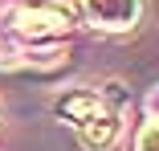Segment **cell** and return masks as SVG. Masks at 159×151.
<instances>
[{"mask_svg": "<svg viewBox=\"0 0 159 151\" xmlns=\"http://www.w3.org/2000/svg\"><path fill=\"white\" fill-rule=\"evenodd\" d=\"M57 114L78 131L86 151H110L118 139V110L98 90H70L66 98H57Z\"/></svg>", "mask_w": 159, "mask_h": 151, "instance_id": "cell-1", "label": "cell"}, {"mask_svg": "<svg viewBox=\"0 0 159 151\" xmlns=\"http://www.w3.org/2000/svg\"><path fill=\"white\" fill-rule=\"evenodd\" d=\"M78 25V4L74 0H25L12 12V29L29 41H49L61 37Z\"/></svg>", "mask_w": 159, "mask_h": 151, "instance_id": "cell-2", "label": "cell"}, {"mask_svg": "<svg viewBox=\"0 0 159 151\" xmlns=\"http://www.w3.org/2000/svg\"><path fill=\"white\" fill-rule=\"evenodd\" d=\"M78 16L102 33H131L143 16V0H78Z\"/></svg>", "mask_w": 159, "mask_h": 151, "instance_id": "cell-3", "label": "cell"}, {"mask_svg": "<svg viewBox=\"0 0 159 151\" xmlns=\"http://www.w3.org/2000/svg\"><path fill=\"white\" fill-rule=\"evenodd\" d=\"M135 151H159V118H151V123L139 127V135H135Z\"/></svg>", "mask_w": 159, "mask_h": 151, "instance_id": "cell-4", "label": "cell"}]
</instances>
